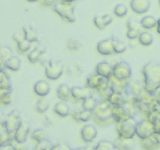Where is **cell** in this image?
<instances>
[{
    "label": "cell",
    "mask_w": 160,
    "mask_h": 150,
    "mask_svg": "<svg viewBox=\"0 0 160 150\" xmlns=\"http://www.w3.org/2000/svg\"><path fill=\"white\" fill-rule=\"evenodd\" d=\"M144 86L146 92L154 94L160 87V63L156 62H147L142 68Z\"/></svg>",
    "instance_id": "6da1fadb"
},
{
    "label": "cell",
    "mask_w": 160,
    "mask_h": 150,
    "mask_svg": "<svg viewBox=\"0 0 160 150\" xmlns=\"http://www.w3.org/2000/svg\"><path fill=\"white\" fill-rule=\"evenodd\" d=\"M92 119L101 126H107L115 121L112 116V105L105 99L98 102L92 111Z\"/></svg>",
    "instance_id": "7a4b0ae2"
},
{
    "label": "cell",
    "mask_w": 160,
    "mask_h": 150,
    "mask_svg": "<svg viewBox=\"0 0 160 150\" xmlns=\"http://www.w3.org/2000/svg\"><path fill=\"white\" fill-rule=\"evenodd\" d=\"M117 123V130L119 137L125 138H134V136L136 135V125H137V121L134 117Z\"/></svg>",
    "instance_id": "3957f363"
},
{
    "label": "cell",
    "mask_w": 160,
    "mask_h": 150,
    "mask_svg": "<svg viewBox=\"0 0 160 150\" xmlns=\"http://www.w3.org/2000/svg\"><path fill=\"white\" fill-rule=\"evenodd\" d=\"M53 10L67 21L73 23L76 20L74 14V7L71 3L59 2H56L52 6Z\"/></svg>",
    "instance_id": "277c9868"
},
{
    "label": "cell",
    "mask_w": 160,
    "mask_h": 150,
    "mask_svg": "<svg viewBox=\"0 0 160 150\" xmlns=\"http://www.w3.org/2000/svg\"><path fill=\"white\" fill-rule=\"evenodd\" d=\"M64 70L62 62L56 59L48 61L45 65V76L49 80H57L61 77Z\"/></svg>",
    "instance_id": "5b68a950"
},
{
    "label": "cell",
    "mask_w": 160,
    "mask_h": 150,
    "mask_svg": "<svg viewBox=\"0 0 160 150\" xmlns=\"http://www.w3.org/2000/svg\"><path fill=\"white\" fill-rule=\"evenodd\" d=\"M132 74L131 67L126 61H119L113 65L112 75L122 81H130Z\"/></svg>",
    "instance_id": "8992f818"
},
{
    "label": "cell",
    "mask_w": 160,
    "mask_h": 150,
    "mask_svg": "<svg viewBox=\"0 0 160 150\" xmlns=\"http://www.w3.org/2000/svg\"><path fill=\"white\" fill-rule=\"evenodd\" d=\"M155 134L154 124L148 119H143L137 122L136 125V135L141 139H145Z\"/></svg>",
    "instance_id": "52a82bcc"
},
{
    "label": "cell",
    "mask_w": 160,
    "mask_h": 150,
    "mask_svg": "<svg viewBox=\"0 0 160 150\" xmlns=\"http://www.w3.org/2000/svg\"><path fill=\"white\" fill-rule=\"evenodd\" d=\"M71 95L74 100L77 101H84V99L94 96V90L88 87H80L73 86L71 88Z\"/></svg>",
    "instance_id": "ba28073f"
},
{
    "label": "cell",
    "mask_w": 160,
    "mask_h": 150,
    "mask_svg": "<svg viewBox=\"0 0 160 150\" xmlns=\"http://www.w3.org/2000/svg\"><path fill=\"white\" fill-rule=\"evenodd\" d=\"M130 81H122L115 78L113 75L108 78V84L112 92H118L128 95V83Z\"/></svg>",
    "instance_id": "9c48e42d"
},
{
    "label": "cell",
    "mask_w": 160,
    "mask_h": 150,
    "mask_svg": "<svg viewBox=\"0 0 160 150\" xmlns=\"http://www.w3.org/2000/svg\"><path fill=\"white\" fill-rule=\"evenodd\" d=\"M22 123L21 117L20 113L17 111H12L9 115L6 117V128L7 131L10 134H14L15 131Z\"/></svg>",
    "instance_id": "30bf717a"
},
{
    "label": "cell",
    "mask_w": 160,
    "mask_h": 150,
    "mask_svg": "<svg viewBox=\"0 0 160 150\" xmlns=\"http://www.w3.org/2000/svg\"><path fill=\"white\" fill-rule=\"evenodd\" d=\"M145 91L144 83L139 80L130 81L128 87V95H131L138 99Z\"/></svg>",
    "instance_id": "8fae6325"
},
{
    "label": "cell",
    "mask_w": 160,
    "mask_h": 150,
    "mask_svg": "<svg viewBox=\"0 0 160 150\" xmlns=\"http://www.w3.org/2000/svg\"><path fill=\"white\" fill-rule=\"evenodd\" d=\"M30 131H31V128H30L29 125L27 123H25V122L22 121L19 128H17V131L14 133V140L17 142L25 143L30 134Z\"/></svg>",
    "instance_id": "7c38bea8"
},
{
    "label": "cell",
    "mask_w": 160,
    "mask_h": 150,
    "mask_svg": "<svg viewBox=\"0 0 160 150\" xmlns=\"http://www.w3.org/2000/svg\"><path fill=\"white\" fill-rule=\"evenodd\" d=\"M112 116L115 122L120 123L133 117L131 112L124 106H112Z\"/></svg>",
    "instance_id": "4fadbf2b"
},
{
    "label": "cell",
    "mask_w": 160,
    "mask_h": 150,
    "mask_svg": "<svg viewBox=\"0 0 160 150\" xmlns=\"http://www.w3.org/2000/svg\"><path fill=\"white\" fill-rule=\"evenodd\" d=\"M98 134V130L92 124L84 125L81 130V136L85 142H92L95 140Z\"/></svg>",
    "instance_id": "5bb4252c"
},
{
    "label": "cell",
    "mask_w": 160,
    "mask_h": 150,
    "mask_svg": "<svg viewBox=\"0 0 160 150\" xmlns=\"http://www.w3.org/2000/svg\"><path fill=\"white\" fill-rule=\"evenodd\" d=\"M106 81H107V78H103L95 73L88 77L86 79V86L90 88L92 90L97 91Z\"/></svg>",
    "instance_id": "9a60e30c"
},
{
    "label": "cell",
    "mask_w": 160,
    "mask_h": 150,
    "mask_svg": "<svg viewBox=\"0 0 160 150\" xmlns=\"http://www.w3.org/2000/svg\"><path fill=\"white\" fill-rule=\"evenodd\" d=\"M131 8L134 12L143 14L148 12L150 9V0H131Z\"/></svg>",
    "instance_id": "2e32d148"
},
{
    "label": "cell",
    "mask_w": 160,
    "mask_h": 150,
    "mask_svg": "<svg viewBox=\"0 0 160 150\" xmlns=\"http://www.w3.org/2000/svg\"><path fill=\"white\" fill-rule=\"evenodd\" d=\"M97 50L100 54L104 55V56H110V55L115 53L113 45H112V38L105 39V40L98 42L97 45Z\"/></svg>",
    "instance_id": "e0dca14e"
},
{
    "label": "cell",
    "mask_w": 160,
    "mask_h": 150,
    "mask_svg": "<svg viewBox=\"0 0 160 150\" xmlns=\"http://www.w3.org/2000/svg\"><path fill=\"white\" fill-rule=\"evenodd\" d=\"M112 71H113V66L106 61L97 64L95 68V73L107 79L112 76Z\"/></svg>",
    "instance_id": "ac0fdd59"
},
{
    "label": "cell",
    "mask_w": 160,
    "mask_h": 150,
    "mask_svg": "<svg viewBox=\"0 0 160 150\" xmlns=\"http://www.w3.org/2000/svg\"><path fill=\"white\" fill-rule=\"evenodd\" d=\"M106 100L112 106H122L128 102V95L118 92H112Z\"/></svg>",
    "instance_id": "d6986e66"
},
{
    "label": "cell",
    "mask_w": 160,
    "mask_h": 150,
    "mask_svg": "<svg viewBox=\"0 0 160 150\" xmlns=\"http://www.w3.org/2000/svg\"><path fill=\"white\" fill-rule=\"evenodd\" d=\"M114 145L117 150H135V142L134 138L119 137L114 142Z\"/></svg>",
    "instance_id": "ffe728a7"
},
{
    "label": "cell",
    "mask_w": 160,
    "mask_h": 150,
    "mask_svg": "<svg viewBox=\"0 0 160 150\" xmlns=\"http://www.w3.org/2000/svg\"><path fill=\"white\" fill-rule=\"evenodd\" d=\"M112 16L109 14H103V15H97L94 17V23L98 29L103 30L109 26L112 22Z\"/></svg>",
    "instance_id": "44dd1931"
},
{
    "label": "cell",
    "mask_w": 160,
    "mask_h": 150,
    "mask_svg": "<svg viewBox=\"0 0 160 150\" xmlns=\"http://www.w3.org/2000/svg\"><path fill=\"white\" fill-rule=\"evenodd\" d=\"M50 84L44 80L37 81L34 86V91L36 95L41 97H45L50 92Z\"/></svg>",
    "instance_id": "7402d4cb"
},
{
    "label": "cell",
    "mask_w": 160,
    "mask_h": 150,
    "mask_svg": "<svg viewBox=\"0 0 160 150\" xmlns=\"http://www.w3.org/2000/svg\"><path fill=\"white\" fill-rule=\"evenodd\" d=\"M57 97L61 101H68L70 98H73L71 95V88L67 84H62L58 87L56 91Z\"/></svg>",
    "instance_id": "603a6c76"
},
{
    "label": "cell",
    "mask_w": 160,
    "mask_h": 150,
    "mask_svg": "<svg viewBox=\"0 0 160 150\" xmlns=\"http://www.w3.org/2000/svg\"><path fill=\"white\" fill-rule=\"evenodd\" d=\"M54 111L61 117H66L70 114V108L67 102L59 101L54 106Z\"/></svg>",
    "instance_id": "cb8c5ba5"
},
{
    "label": "cell",
    "mask_w": 160,
    "mask_h": 150,
    "mask_svg": "<svg viewBox=\"0 0 160 150\" xmlns=\"http://www.w3.org/2000/svg\"><path fill=\"white\" fill-rule=\"evenodd\" d=\"M142 145L144 149L145 150H155L159 146V142H158L157 136L156 134L149 136L145 139H142Z\"/></svg>",
    "instance_id": "d4e9b609"
},
{
    "label": "cell",
    "mask_w": 160,
    "mask_h": 150,
    "mask_svg": "<svg viewBox=\"0 0 160 150\" xmlns=\"http://www.w3.org/2000/svg\"><path fill=\"white\" fill-rule=\"evenodd\" d=\"M45 50L43 47H37V48H34L33 50H31L28 55V59L30 61V62L31 63H35V62H38L40 60L41 57H42V55L45 53Z\"/></svg>",
    "instance_id": "484cf974"
},
{
    "label": "cell",
    "mask_w": 160,
    "mask_h": 150,
    "mask_svg": "<svg viewBox=\"0 0 160 150\" xmlns=\"http://www.w3.org/2000/svg\"><path fill=\"white\" fill-rule=\"evenodd\" d=\"M84 67L79 63H71L67 67V72L70 77H79L84 73Z\"/></svg>",
    "instance_id": "4316f807"
},
{
    "label": "cell",
    "mask_w": 160,
    "mask_h": 150,
    "mask_svg": "<svg viewBox=\"0 0 160 150\" xmlns=\"http://www.w3.org/2000/svg\"><path fill=\"white\" fill-rule=\"evenodd\" d=\"M23 31L25 34V39L31 42V43L38 42V34L32 27L24 26L23 28Z\"/></svg>",
    "instance_id": "83f0119b"
},
{
    "label": "cell",
    "mask_w": 160,
    "mask_h": 150,
    "mask_svg": "<svg viewBox=\"0 0 160 150\" xmlns=\"http://www.w3.org/2000/svg\"><path fill=\"white\" fill-rule=\"evenodd\" d=\"M21 66V61L17 56H12L5 64L6 68L12 71H18Z\"/></svg>",
    "instance_id": "f1b7e54d"
},
{
    "label": "cell",
    "mask_w": 160,
    "mask_h": 150,
    "mask_svg": "<svg viewBox=\"0 0 160 150\" xmlns=\"http://www.w3.org/2000/svg\"><path fill=\"white\" fill-rule=\"evenodd\" d=\"M141 25L143 28L147 30L152 29V28L156 27L157 24V20L152 16H146L141 20Z\"/></svg>",
    "instance_id": "f546056e"
},
{
    "label": "cell",
    "mask_w": 160,
    "mask_h": 150,
    "mask_svg": "<svg viewBox=\"0 0 160 150\" xmlns=\"http://www.w3.org/2000/svg\"><path fill=\"white\" fill-rule=\"evenodd\" d=\"M12 88L0 89V103L3 105H9L12 102Z\"/></svg>",
    "instance_id": "4dcf8cb0"
},
{
    "label": "cell",
    "mask_w": 160,
    "mask_h": 150,
    "mask_svg": "<svg viewBox=\"0 0 160 150\" xmlns=\"http://www.w3.org/2000/svg\"><path fill=\"white\" fill-rule=\"evenodd\" d=\"M138 41L142 45L148 46V45H151L153 43L154 38H153V36L151 33L143 31V32H141L140 35L138 37Z\"/></svg>",
    "instance_id": "1f68e13d"
},
{
    "label": "cell",
    "mask_w": 160,
    "mask_h": 150,
    "mask_svg": "<svg viewBox=\"0 0 160 150\" xmlns=\"http://www.w3.org/2000/svg\"><path fill=\"white\" fill-rule=\"evenodd\" d=\"M12 55V51L9 47L1 46L0 47V61L6 64V62L10 59Z\"/></svg>",
    "instance_id": "d6a6232c"
},
{
    "label": "cell",
    "mask_w": 160,
    "mask_h": 150,
    "mask_svg": "<svg viewBox=\"0 0 160 150\" xmlns=\"http://www.w3.org/2000/svg\"><path fill=\"white\" fill-rule=\"evenodd\" d=\"M31 138L34 139L37 143L44 142L45 140H48V134L44 130L42 129H36L31 133Z\"/></svg>",
    "instance_id": "836d02e7"
},
{
    "label": "cell",
    "mask_w": 160,
    "mask_h": 150,
    "mask_svg": "<svg viewBox=\"0 0 160 150\" xmlns=\"http://www.w3.org/2000/svg\"><path fill=\"white\" fill-rule=\"evenodd\" d=\"M112 45H113L114 52L117 54H120L126 51L127 45L123 41L120 40L116 38H112Z\"/></svg>",
    "instance_id": "e575fe53"
},
{
    "label": "cell",
    "mask_w": 160,
    "mask_h": 150,
    "mask_svg": "<svg viewBox=\"0 0 160 150\" xmlns=\"http://www.w3.org/2000/svg\"><path fill=\"white\" fill-rule=\"evenodd\" d=\"M48 108H49V102L44 97L39 98L37 102H36L35 109L40 113H43V112H46Z\"/></svg>",
    "instance_id": "d590c367"
},
{
    "label": "cell",
    "mask_w": 160,
    "mask_h": 150,
    "mask_svg": "<svg viewBox=\"0 0 160 150\" xmlns=\"http://www.w3.org/2000/svg\"><path fill=\"white\" fill-rule=\"evenodd\" d=\"M95 150H117L114 143L107 140H102L98 142L95 147Z\"/></svg>",
    "instance_id": "8d00e7d4"
},
{
    "label": "cell",
    "mask_w": 160,
    "mask_h": 150,
    "mask_svg": "<svg viewBox=\"0 0 160 150\" xmlns=\"http://www.w3.org/2000/svg\"><path fill=\"white\" fill-rule=\"evenodd\" d=\"M97 92H98V95L101 96V98H102V99H105V100L107 99L108 97L109 96V95L112 92V90H111V88H109V84H108V79L107 81H106V82H105L104 84H103L102 85L101 87L97 90Z\"/></svg>",
    "instance_id": "74e56055"
},
{
    "label": "cell",
    "mask_w": 160,
    "mask_h": 150,
    "mask_svg": "<svg viewBox=\"0 0 160 150\" xmlns=\"http://www.w3.org/2000/svg\"><path fill=\"white\" fill-rule=\"evenodd\" d=\"M1 88H12L10 79H9V76L5 73L4 70L0 71V89Z\"/></svg>",
    "instance_id": "f35d334b"
},
{
    "label": "cell",
    "mask_w": 160,
    "mask_h": 150,
    "mask_svg": "<svg viewBox=\"0 0 160 150\" xmlns=\"http://www.w3.org/2000/svg\"><path fill=\"white\" fill-rule=\"evenodd\" d=\"M97 103H98V101L95 98L90 97V98H86L82 102V108L83 109H85V110L93 111V109L96 106Z\"/></svg>",
    "instance_id": "ab89813d"
},
{
    "label": "cell",
    "mask_w": 160,
    "mask_h": 150,
    "mask_svg": "<svg viewBox=\"0 0 160 150\" xmlns=\"http://www.w3.org/2000/svg\"><path fill=\"white\" fill-rule=\"evenodd\" d=\"M81 46V42L76 38H70L67 43V47L70 51H78Z\"/></svg>",
    "instance_id": "60d3db41"
},
{
    "label": "cell",
    "mask_w": 160,
    "mask_h": 150,
    "mask_svg": "<svg viewBox=\"0 0 160 150\" xmlns=\"http://www.w3.org/2000/svg\"><path fill=\"white\" fill-rule=\"evenodd\" d=\"M128 9L124 4H118L114 8V14L118 17H123L128 14Z\"/></svg>",
    "instance_id": "b9f144b4"
},
{
    "label": "cell",
    "mask_w": 160,
    "mask_h": 150,
    "mask_svg": "<svg viewBox=\"0 0 160 150\" xmlns=\"http://www.w3.org/2000/svg\"><path fill=\"white\" fill-rule=\"evenodd\" d=\"M31 42H29L27 39H23L21 42H20L19 43H17V48L18 50L22 53H25L27 52H28L31 48Z\"/></svg>",
    "instance_id": "7bdbcfd3"
},
{
    "label": "cell",
    "mask_w": 160,
    "mask_h": 150,
    "mask_svg": "<svg viewBox=\"0 0 160 150\" xmlns=\"http://www.w3.org/2000/svg\"><path fill=\"white\" fill-rule=\"evenodd\" d=\"M92 118V111L82 109L80 110L79 120L82 122H88Z\"/></svg>",
    "instance_id": "ee69618b"
},
{
    "label": "cell",
    "mask_w": 160,
    "mask_h": 150,
    "mask_svg": "<svg viewBox=\"0 0 160 150\" xmlns=\"http://www.w3.org/2000/svg\"><path fill=\"white\" fill-rule=\"evenodd\" d=\"M127 27H128V30H140V31L141 28H142L141 23H139L134 18H130L128 20Z\"/></svg>",
    "instance_id": "f6af8a7d"
},
{
    "label": "cell",
    "mask_w": 160,
    "mask_h": 150,
    "mask_svg": "<svg viewBox=\"0 0 160 150\" xmlns=\"http://www.w3.org/2000/svg\"><path fill=\"white\" fill-rule=\"evenodd\" d=\"M52 145L48 140H45L44 142L38 143L34 148V150H52Z\"/></svg>",
    "instance_id": "bcb514c9"
},
{
    "label": "cell",
    "mask_w": 160,
    "mask_h": 150,
    "mask_svg": "<svg viewBox=\"0 0 160 150\" xmlns=\"http://www.w3.org/2000/svg\"><path fill=\"white\" fill-rule=\"evenodd\" d=\"M142 31L140 30H128L127 32V37L131 40H134V39L138 38Z\"/></svg>",
    "instance_id": "7dc6e473"
},
{
    "label": "cell",
    "mask_w": 160,
    "mask_h": 150,
    "mask_svg": "<svg viewBox=\"0 0 160 150\" xmlns=\"http://www.w3.org/2000/svg\"><path fill=\"white\" fill-rule=\"evenodd\" d=\"M146 118L149 120L150 122L154 124L156 122H157L158 120L160 119V112H151L147 115Z\"/></svg>",
    "instance_id": "c3c4849f"
},
{
    "label": "cell",
    "mask_w": 160,
    "mask_h": 150,
    "mask_svg": "<svg viewBox=\"0 0 160 150\" xmlns=\"http://www.w3.org/2000/svg\"><path fill=\"white\" fill-rule=\"evenodd\" d=\"M12 38H13V40L15 41L17 43H19V42H21L22 40L25 39V34H24V32H23V29H22V31L15 32V34L12 35Z\"/></svg>",
    "instance_id": "681fc988"
},
{
    "label": "cell",
    "mask_w": 160,
    "mask_h": 150,
    "mask_svg": "<svg viewBox=\"0 0 160 150\" xmlns=\"http://www.w3.org/2000/svg\"><path fill=\"white\" fill-rule=\"evenodd\" d=\"M12 145H13L15 150H28V146L25 143H21V142H17L15 140L12 142Z\"/></svg>",
    "instance_id": "f907efd6"
},
{
    "label": "cell",
    "mask_w": 160,
    "mask_h": 150,
    "mask_svg": "<svg viewBox=\"0 0 160 150\" xmlns=\"http://www.w3.org/2000/svg\"><path fill=\"white\" fill-rule=\"evenodd\" d=\"M52 150H72L71 148L67 144H56L52 145Z\"/></svg>",
    "instance_id": "816d5d0a"
},
{
    "label": "cell",
    "mask_w": 160,
    "mask_h": 150,
    "mask_svg": "<svg viewBox=\"0 0 160 150\" xmlns=\"http://www.w3.org/2000/svg\"><path fill=\"white\" fill-rule=\"evenodd\" d=\"M70 116L72 117V118L73 119L76 121H80L79 120V115H80V110L78 109H73V110L70 111Z\"/></svg>",
    "instance_id": "f5cc1de1"
},
{
    "label": "cell",
    "mask_w": 160,
    "mask_h": 150,
    "mask_svg": "<svg viewBox=\"0 0 160 150\" xmlns=\"http://www.w3.org/2000/svg\"><path fill=\"white\" fill-rule=\"evenodd\" d=\"M40 3L45 6H52L56 3V0H39Z\"/></svg>",
    "instance_id": "db71d44e"
},
{
    "label": "cell",
    "mask_w": 160,
    "mask_h": 150,
    "mask_svg": "<svg viewBox=\"0 0 160 150\" xmlns=\"http://www.w3.org/2000/svg\"><path fill=\"white\" fill-rule=\"evenodd\" d=\"M0 150H15L13 145H12V142L8 144H5L0 146Z\"/></svg>",
    "instance_id": "11a10c76"
},
{
    "label": "cell",
    "mask_w": 160,
    "mask_h": 150,
    "mask_svg": "<svg viewBox=\"0 0 160 150\" xmlns=\"http://www.w3.org/2000/svg\"><path fill=\"white\" fill-rule=\"evenodd\" d=\"M154 129H155V134H160V119L157 122L154 123Z\"/></svg>",
    "instance_id": "9f6ffc18"
},
{
    "label": "cell",
    "mask_w": 160,
    "mask_h": 150,
    "mask_svg": "<svg viewBox=\"0 0 160 150\" xmlns=\"http://www.w3.org/2000/svg\"><path fill=\"white\" fill-rule=\"evenodd\" d=\"M154 95H155V96H156V98L160 102V87L156 91V92H155Z\"/></svg>",
    "instance_id": "6f0895ef"
},
{
    "label": "cell",
    "mask_w": 160,
    "mask_h": 150,
    "mask_svg": "<svg viewBox=\"0 0 160 150\" xmlns=\"http://www.w3.org/2000/svg\"><path fill=\"white\" fill-rule=\"evenodd\" d=\"M156 30H157V32L160 34V19L157 20V24H156Z\"/></svg>",
    "instance_id": "680465c9"
},
{
    "label": "cell",
    "mask_w": 160,
    "mask_h": 150,
    "mask_svg": "<svg viewBox=\"0 0 160 150\" xmlns=\"http://www.w3.org/2000/svg\"><path fill=\"white\" fill-rule=\"evenodd\" d=\"M76 150H95V148H92V147H88V148H78Z\"/></svg>",
    "instance_id": "91938a15"
},
{
    "label": "cell",
    "mask_w": 160,
    "mask_h": 150,
    "mask_svg": "<svg viewBox=\"0 0 160 150\" xmlns=\"http://www.w3.org/2000/svg\"><path fill=\"white\" fill-rule=\"evenodd\" d=\"M4 67H5V64L0 61V71H2L3 69H4Z\"/></svg>",
    "instance_id": "94428289"
},
{
    "label": "cell",
    "mask_w": 160,
    "mask_h": 150,
    "mask_svg": "<svg viewBox=\"0 0 160 150\" xmlns=\"http://www.w3.org/2000/svg\"><path fill=\"white\" fill-rule=\"evenodd\" d=\"M62 2H68V3H71L72 2L75 1V0H62Z\"/></svg>",
    "instance_id": "6125c7cd"
},
{
    "label": "cell",
    "mask_w": 160,
    "mask_h": 150,
    "mask_svg": "<svg viewBox=\"0 0 160 150\" xmlns=\"http://www.w3.org/2000/svg\"><path fill=\"white\" fill-rule=\"evenodd\" d=\"M156 136H157L158 142H159V146H160V134H156Z\"/></svg>",
    "instance_id": "be15d7a7"
},
{
    "label": "cell",
    "mask_w": 160,
    "mask_h": 150,
    "mask_svg": "<svg viewBox=\"0 0 160 150\" xmlns=\"http://www.w3.org/2000/svg\"><path fill=\"white\" fill-rule=\"evenodd\" d=\"M28 2H36V1H39V0H28Z\"/></svg>",
    "instance_id": "e7e4bbea"
},
{
    "label": "cell",
    "mask_w": 160,
    "mask_h": 150,
    "mask_svg": "<svg viewBox=\"0 0 160 150\" xmlns=\"http://www.w3.org/2000/svg\"><path fill=\"white\" fill-rule=\"evenodd\" d=\"M159 5H160V0H159Z\"/></svg>",
    "instance_id": "03108f58"
}]
</instances>
